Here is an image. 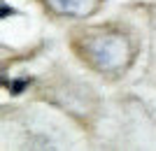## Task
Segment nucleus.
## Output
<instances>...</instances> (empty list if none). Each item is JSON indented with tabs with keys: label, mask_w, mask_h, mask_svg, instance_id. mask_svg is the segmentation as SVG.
Listing matches in <instances>:
<instances>
[{
	"label": "nucleus",
	"mask_w": 156,
	"mask_h": 151,
	"mask_svg": "<svg viewBox=\"0 0 156 151\" xmlns=\"http://www.w3.org/2000/svg\"><path fill=\"white\" fill-rule=\"evenodd\" d=\"M54 14L70 16V19H84L93 14L100 5V0H42Z\"/></svg>",
	"instance_id": "obj_2"
},
{
	"label": "nucleus",
	"mask_w": 156,
	"mask_h": 151,
	"mask_svg": "<svg viewBox=\"0 0 156 151\" xmlns=\"http://www.w3.org/2000/svg\"><path fill=\"white\" fill-rule=\"evenodd\" d=\"M72 44L79 56L100 74H121L133 63V42L112 28L79 30Z\"/></svg>",
	"instance_id": "obj_1"
}]
</instances>
